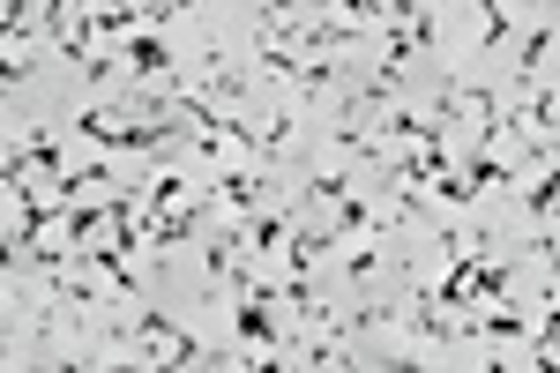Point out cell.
Returning a JSON list of instances; mask_svg holds the SVG:
<instances>
[{
  "mask_svg": "<svg viewBox=\"0 0 560 373\" xmlns=\"http://www.w3.org/2000/svg\"><path fill=\"white\" fill-rule=\"evenodd\" d=\"M269 299H277V291H247V299H232V329H240L247 351H277V359H284L292 336L277 329V306H269ZM277 359H255V366H277Z\"/></svg>",
  "mask_w": 560,
  "mask_h": 373,
  "instance_id": "obj_1",
  "label": "cell"
},
{
  "mask_svg": "<svg viewBox=\"0 0 560 373\" xmlns=\"http://www.w3.org/2000/svg\"><path fill=\"white\" fill-rule=\"evenodd\" d=\"M120 60H128V83H173L179 53L165 45V31H135L128 45H120Z\"/></svg>",
  "mask_w": 560,
  "mask_h": 373,
  "instance_id": "obj_2",
  "label": "cell"
},
{
  "mask_svg": "<svg viewBox=\"0 0 560 373\" xmlns=\"http://www.w3.org/2000/svg\"><path fill=\"white\" fill-rule=\"evenodd\" d=\"M210 179H217V202L232 209V217H255V209L269 202V179H261V172H240V165H232V172H210Z\"/></svg>",
  "mask_w": 560,
  "mask_h": 373,
  "instance_id": "obj_3",
  "label": "cell"
},
{
  "mask_svg": "<svg viewBox=\"0 0 560 373\" xmlns=\"http://www.w3.org/2000/svg\"><path fill=\"white\" fill-rule=\"evenodd\" d=\"M553 45H560L553 23H538V31H530V38L516 45V90H530L538 75H546V53H553Z\"/></svg>",
  "mask_w": 560,
  "mask_h": 373,
  "instance_id": "obj_4",
  "label": "cell"
},
{
  "mask_svg": "<svg viewBox=\"0 0 560 373\" xmlns=\"http://www.w3.org/2000/svg\"><path fill=\"white\" fill-rule=\"evenodd\" d=\"M60 224H68V247H90L97 232H113V202H90V195H83V202L68 209Z\"/></svg>",
  "mask_w": 560,
  "mask_h": 373,
  "instance_id": "obj_5",
  "label": "cell"
},
{
  "mask_svg": "<svg viewBox=\"0 0 560 373\" xmlns=\"http://www.w3.org/2000/svg\"><path fill=\"white\" fill-rule=\"evenodd\" d=\"M337 75H345V68H337V60H306L300 68V90H292V105H322V90H337Z\"/></svg>",
  "mask_w": 560,
  "mask_h": 373,
  "instance_id": "obj_6",
  "label": "cell"
},
{
  "mask_svg": "<svg viewBox=\"0 0 560 373\" xmlns=\"http://www.w3.org/2000/svg\"><path fill=\"white\" fill-rule=\"evenodd\" d=\"M23 158H31V172H45V187H52V179H60V142H52V127H31V135H23Z\"/></svg>",
  "mask_w": 560,
  "mask_h": 373,
  "instance_id": "obj_7",
  "label": "cell"
},
{
  "mask_svg": "<svg viewBox=\"0 0 560 373\" xmlns=\"http://www.w3.org/2000/svg\"><path fill=\"white\" fill-rule=\"evenodd\" d=\"M322 15H345V23H366V31H388V0H322Z\"/></svg>",
  "mask_w": 560,
  "mask_h": 373,
  "instance_id": "obj_8",
  "label": "cell"
},
{
  "mask_svg": "<svg viewBox=\"0 0 560 373\" xmlns=\"http://www.w3.org/2000/svg\"><path fill=\"white\" fill-rule=\"evenodd\" d=\"M382 240H388V232H374V240H366L359 254H345V284H351V291L374 284V269H382Z\"/></svg>",
  "mask_w": 560,
  "mask_h": 373,
  "instance_id": "obj_9",
  "label": "cell"
}]
</instances>
